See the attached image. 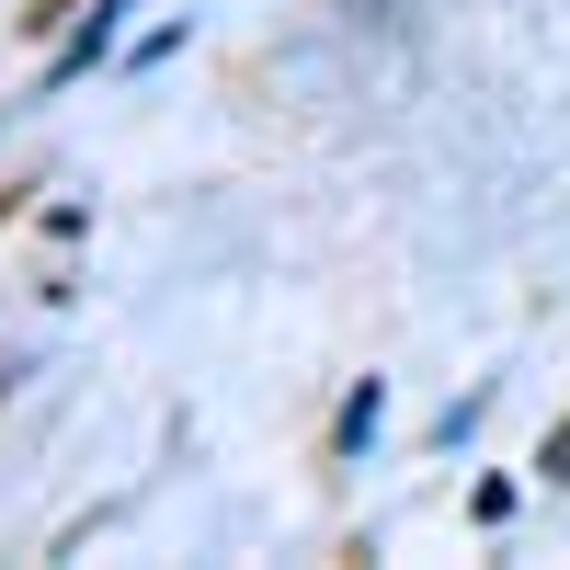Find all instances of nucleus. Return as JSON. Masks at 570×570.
Returning a JSON list of instances; mask_svg holds the SVG:
<instances>
[{"mask_svg": "<svg viewBox=\"0 0 570 570\" xmlns=\"http://www.w3.org/2000/svg\"><path fill=\"white\" fill-rule=\"evenodd\" d=\"M115 12H126V0H104V12H91V23H80V46H69V58H58V80H80V69H91V58H104V46H115Z\"/></svg>", "mask_w": 570, "mask_h": 570, "instance_id": "1", "label": "nucleus"}]
</instances>
